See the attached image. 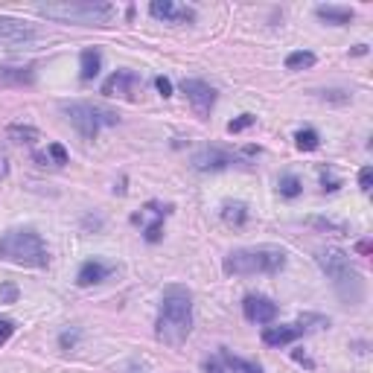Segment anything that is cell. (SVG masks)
<instances>
[{"mask_svg": "<svg viewBox=\"0 0 373 373\" xmlns=\"http://www.w3.org/2000/svg\"><path fill=\"white\" fill-rule=\"evenodd\" d=\"M190 330H193V292L181 283H172L164 289L154 335L169 347H181L186 335H190Z\"/></svg>", "mask_w": 373, "mask_h": 373, "instance_id": "6da1fadb", "label": "cell"}, {"mask_svg": "<svg viewBox=\"0 0 373 373\" xmlns=\"http://www.w3.org/2000/svg\"><path fill=\"white\" fill-rule=\"evenodd\" d=\"M289 263L286 251L277 245H257V248H239L231 251L222 263L225 274L233 277H254V274H277L283 271Z\"/></svg>", "mask_w": 373, "mask_h": 373, "instance_id": "7a4b0ae2", "label": "cell"}, {"mask_svg": "<svg viewBox=\"0 0 373 373\" xmlns=\"http://www.w3.org/2000/svg\"><path fill=\"white\" fill-rule=\"evenodd\" d=\"M321 271L332 280L335 292L341 295V300L347 303H359L364 298V277L359 274V268L350 263V257L341 251V248H321L315 254Z\"/></svg>", "mask_w": 373, "mask_h": 373, "instance_id": "3957f363", "label": "cell"}, {"mask_svg": "<svg viewBox=\"0 0 373 373\" xmlns=\"http://www.w3.org/2000/svg\"><path fill=\"white\" fill-rule=\"evenodd\" d=\"M0 260H9L26 268H47L50 251L47 242L33 228H12L0 236Z\"/></svg>", "mask_w": 373, "mask_h": 373, "instance_id": "277c9868", "label": "cell"}, {"mask_svg": "<svg viewBox=\"0 0 373 373\" xmlns=\"http://www.w3.org/2000/svg\"><path fill=\"white\" fill-rule=\"evenodd\" d=\"M41 18L61 21V23H82V26H105L117 18L114 4L103 0H68V4H47L36 9Z\"/></svg>", "mask_w": 373, "mask_h": 373, "instance_id": "5b68a950", "label": "cell"}, {"mask_svg": "<svg viewBox=\"0 0 373 373\" xmlns=\"http://www.w3.org/2000/svg\"><path fill=\"white\" fill-rule=\"evenodd\" d=\"M65 117L70 120V126L85 137V140H97L100 129L105 126H117L120 114L103 105H93V103H65L61 105Z\"/></svg>", "mask_w": 373, "mask_h": 373, "instance_id": "8992f818", "label": "cell"}, {"mask_svg": "<svg viewBox=\"0 0 373 373\" xmlns=\"http://www.w3.org/2000/svg\"><path fill=\"white\" fill-rule=\"evenodd\" d=\"M38 36L41 33L33 23H26L21 18L0 15V44L4 47H26V44H33Z\"/></svg>", "mask_w": 373, "mask_h": 373, "instance_id": "52a82bcc", "label": "cell"}, {"mask_svg": "<svg viewBox=\"0 0 373 373\" xmlns=\"http://www.w3.org/2000/svg\"><path fill=\"white\" fill-rule=\"evenodd\" d=\"M140 90H143V82L135 70H117L103 82L105 97H120V100H129V103H135L140 97Z\"/></svg>", "mask_w": 373, "mask_h": 373, "instance_id": "ba28073f", "label": "cell"}, {"mask_svg": "<svg viewBox=\"0 0 373 373\" xmlns=\"http://www.w3.org/2000/svg\"><path fill=\"white\" fill-rule=\"evenodd\" d=\"M181 90H184V97L190 100V105L196 108V114L201 120H207L210 111H213V105H216V88L207 85V82H201V79H184Z\"/></svg>", "mask_w": 373, "mask_h": 373, "instance_id": "9c48e42d", "label": "cell"}, {"mask_svg": "<svg viewBox=\"0 0 373 373\" xmlns=\"http://www.w3.org/2000/svg\"><path fill=\"white\" fill-rule=\"evenodd\" d=\"M204 370H207V373H263V367H260L257 362H248V359L231 356L225 347L216 353L213 359L204 362Z\"/></svg>", "mask_w": 373, "mask_h": 373, "instance_id": "30bf717a", "label": "cell"}, {"mask_svg": "<svg viewBox=\"0 0 373 373\" xmlns=\"http://www.w3.org/2000/svg\"><path fill=\"white\" fill-rule=\"evenodd\" d=\"M149 15L164 21V23H193L196 21V9L184 6V4H175V0H152Z\"/></svg>", "mask_w": 373, "mask_h": 373, "instance_id": "8fae6325", "label": "cell"}, {"mask_svg": "<svg viewBox=\"0 0 373 373\" xmlns=\"http://www.w3.org/2000/svg\"><path fill=\"white\" fill-rule=\"evenodd\" d=\"M233 164H239L236 154H231L225 149H216V146L201 149V152L193 154V169H199V172H222V169H228Z\"/></svg>", "mask_w": 373, "mask_h": 373, "instance_id": "7c38bea8", "label": "cell"}, {"mask_svg": "<svg viewBox=\"0 0 373 373\" xmlns=\"http://www.w3.org/2000/svg\"><path fill=\"white\" fill-rule=\"evenodd\" d=\"M242 312L251 324H271L277 318V303L266 295H245Z\"/></svg>", "mask_w": 373, "mask_h": 373, "instance_id": "4fadbf2b", "label": "cell"}, {"mask_svg": "<svg viewBox=\"0 0 373 373\" xmlns=\"http://www.w3.org/2000/svg\"><path fill=\"white\" fill-rule=\"evenodd\" d=\"M306 332V327L298 321V324H280V327H266L263 330V345L266 347H286L292 341H298L300 335Z\"/></svg>", "mask_w": 373, "mask_h": 373, "instance_id": "5bb4252c", "label": "cell"}, {"mask_svg": "<svg viewBox=\"0 0 373 373\" xmlns=\"http://www.w3.org/2000/svg\"><path fill=\"white\" fill-rule=\"evenodd\" d=\"M111 274H114V266H111V263L93 257V260H85V263H82V268H79V274H76V283H79V286H97V283H103V280H108Z\"/></svg>", "mask_w": 373, "mask_h": 373, "instance_id": "9a60e30c", "label": "cell"}, {"mask_svg": "<svg viewBox=\"0 0 373 373\" xmlns=\"http://www.w3.org/2000/svg\"><path fill=\"white\" fill-rule=\"evenodd\" d=\"M36 85L33 68H0V88H29Z\"/></svg>", "mask_w": 373, "mask_h": 373, "instance_id": "2e32d148", "label": "cell"}, {"mask_svg": "<svg viewBox=\"0 0 373 373\" xmlns=\"http://www.w3.org/2000/svg\"><path fill=\"white\" fill-rule=\"evenodd\" d=\"M100 68H103V53L97 47L82 50V56H79V76H82V82H90L93 76L100 73Z\"/></svg>", "mask_w": 373, "mask_h": 373, "instance_id": "e0dca14e", "label": "cell"}, {"mask_svg": "<svg viewBox=\"0 0 373 373\" xmlns=\"http://www.w3.org/2000/svg\"><path fill=\"white\" fill-rule=\"evenodd\" d=\"M315 15H318L321 21H327V23H332V26H347V23L356 18V12H353L350 6H332V4L318 6Z\"/></svg>", "mask_w": 373, "mask_h": 373, "instance_id": "ac0fdd59", "label": "cell"}, {"mask_svg": "<svg viewBox=\"0 0 373 373\" xmlns=\"http://www.w3.org/2000/svg\"><path fill=\"white\" fill-rule=\"evenodd\" d=\"M248 216H251V210H248L245 201H225L222 204V219L231 228H242L248 222Z\"/></svg>", "mask_w": 373, "mask_h": 373, "instance_id": "d6986e66", "label": "cell"}, {"mask_svg": "<svg viewBox=\"0 0 373 373\" xmlns=\"http://www.w3.org/2000/svg\"><path fill=\"white\" fill-rule=\"evenodd\" d=\"M6 135H9V140L23 143V146H36L41 140V132L36 126H26V122H12V126L6 129Z\"/></svg>", "mask_w": 373, "mask_h": 373, "instance_id": "ffe728a7", "label": "cell"}, {"mask_svg": "<svg viewBox=\"0 0 373 373\" xmlns=\"http://www.w3.org/2000/svg\"><path fill=\"white\" fill-rule=\"evenodd\" d=\"M312 65H315V53H309V50H295L286 56V70H306Z\"/></svg>", "mask_w": 373, "mask_h": 373, "instance_id": "44dd1931", "label": "cell"}, {"mask_svg": "<svg viewBox=\"0 0 373 373\" xmlns=\"http://www.w3.org/2000/svg\"><path fill=\"white\" fill-rule=\"evenodd\" d=\"M309 225L324 231V233H332V236H345L347 233V225L345 222H335V219H327V216H312L309 219Z\"/></svg>", "mask_w": 373, "mask_h": 373, "instance_id": "7402d4cb", "label": "cell"}, {"mask_svg": "<svg viewBox=\"0 0 373 373\" xmlns=\"http://www.w3.org/2000/svg\"><path fill=\"white\" fill-rule=\"evenodd\" d=\"M295 146H298L300 152H315V149L321 146V137H318L315 129H300V132L295 135Z\"/></svg>", "mask_w": 373, "mask_h": 373, "instance_id": "603a6c76", "label": "cell"}, {"mask_svg": "<svg viewBox=\"0 0 373 373\" xmlns=\"http://www.w3.org/2000/svg\"><path fill=\"white\" fill-rule=\"evenodd\" d=\"M277 190H280V196H286V199H298L300 190H303V184H300L298 175H283L277 181Z\"/></svg>", "mask_w": 373, "mask_h": 373, "instance_id": "cb8c5ba5", "label": "cell"}, {"mask_svg": "<svg viewBox=\"0 0 373 373\" xmlns=\"http://www.w3.org/2000/svg\"><path fill=\"white\" fill-rule=\"evenodd\" d=\"M254 122H257V117H254V114H239L236 120H231V122H228V132H231V135H239V132H245V129H251Z\"/></svg>", "mask_w": 373, "mask_h": 373, "instance_id": "d4e9b609", "label": "cell"}, {"mask_svg": "<svg viewBox=\"0 0 373 373\" xmlns=\"http://www.w3.org/2000/svg\"><path fill=\"white\" fill-rule=\"evenodd\" d=\"M143 236H146V242H158V239L164 236V213H161V216H154V222L146 228Z\"/></svg>", "mask_w": 373, "mask_h": 373, "instance_id": "484cf974", "label": "cell"}, {"mask_svg": "<svg viewBox=\"0 0 373 373\" xmlns=\"http://www.w3.org/2000/svg\"><path fill=\"white\" fill-rule=\"evenodd\" d=\"M321 184H324V193H335L338 186H341V178H335L332 169H324V167H321Z\"/></svg>", "mask_w": 373, "mask_h": 373, "instance_id": "4316f807", "label": "cell"}, {"mask_svg": "<svg viewBox=\"0 0 373 373\" xmlns=\"http://www.w3.org/2000/svg\"><path fill=\"white\" fill-rule=\"evenodd\" d=\"M47 158H53L61 167V164H68V152H65V146H61V143H50L47 146Z\"/></svg>", "mask_w": 373, "mask_h": 373, "instance_id": "83f0119b", "label": "cell"}, {"mask_svg": "<svg viewBox=\"0 0 373 373\" xmlns=\"http://www.w3.org/2000/svg\"><path fill=\"white\" fill-rule=\"evenodd\" d=\"M370 186H373V169H370V167H362V169H359V190H362V193H370Z\"/></svg>", "mask_w": 373, "mask_h": 373, "instance_id": "f1b7e54d", "label": "cell"}, {"mask_svg": "<svg viewBox=\"0 0 373 373\" xmlns=\"http://www.w3.org/2000/svg\"><path fill=\"white\" fill-rule=\"evenodd\" d=\"M15 300H18V286L15 283L0 286V303H15Z\"/></svg>", "mask_w": 373, "mask_h": 373, "instance_id": "f546056e", "label": "cell"}, {"mask_svg": "<svg viewBox=\"0 0 373 373\" xmlns=\"http://www.w3.org/2000/svg\"><path fill=\"white\" fill-rule=\"evenodd\" d=\"M12 332H15V321H9V318H0V347H4L6 341L12 338Z\"/></svg>", "mask_w": 373, "mask_h": 373, "instance_id": "4dcf8cb0", "label": "cell"}, {"mask_svg": "<svg viewBox=\"0 0 373 373\" xmlns=\"http://www.w3.org/2000/svg\"><path fill=\"white\" fill-rule=\"evenodd\" d=\"M321 97H324V100H330V103H341V105L350 103V93H347V90H324Z\"/></svg>", "mask_w": 373, "mask_h": 373, "instance_id": "1f68e13d", "label": "cell"}, {"mask_svg": "<svg viewBox=\"0 0 373 373\" xmlns=\"http://www.w3.org/2000/svg\"><path fill=\"white\" fill-rule=\"evenodd\" d=\"M154 88L161 90V97H172V82H169L167 76H158V79H154Z\"/></svg>", "mask_w": 373, "mask_h": 373, "instance_id": "d6a6232c", "label": "cell"}, {"mask_svg": "<svg viewBox=\"0 0 373 373\" xmlns=\"http://www.w3.org/2000/svg\"><path fill=\"white\" fill-rule=\"evenodd\" d=\"M9 175V154L4 152V146H0V181H4Z\"/></svg>", "mask_w": 373, "mask_h": 373, "instance_id": "836d02e7", "label": "cell"}, {"mask_svg": "<svg viewBox=\"0 0 373 373\" xmlns=\"http://www.w3.org/2000/svg\"><path fill=\"white\" fill-rule=\"evenodd\" d=\"M292 356H295V362H303V364H306V367H312V359H306V356H303V353H298V350H295V353H292Z\"/></svg>", "mask_w": 373, "mask_h": 373, "instance_id": "e575fe53", "label": "cell"}]
</instances>
